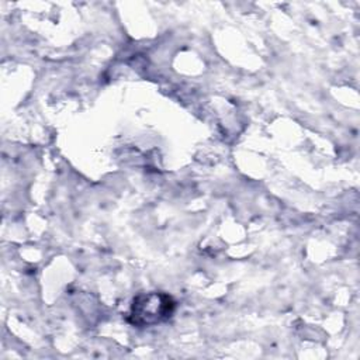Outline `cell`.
<instances>
[{
    "instance_id": "cell-1",
    "label": "cell",
    "mask_w": 360,
    "mask_h": 360,
    "mask_svg": "<svg viewBox=\"0 0 360 360\" xmlns=\"http://www.w3.org/2000/svg\"><path fill=\"white\" fill-rule=\"evenodd\" d=\"M176 308L174 300L166 292H142L131 304L129 322L135 326H153L167 321Z\"/></svg>"
}]
</instances>
